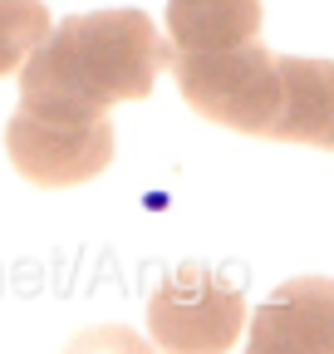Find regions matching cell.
I'll use <instances>...</instances> for the list:
<instances>
[{
  "label": "cell",
  "mask_w": 334,
  "mask_h": 354,
  "mask_svg": "<svg viewBox=\"0 0 334 354\" xmlns=\"http://www.w3.org/2000/svg\"><path fill=\"white\" fill-rule=\"evenodd\" d=\"M173 74L182 99L222 128L256 133L280 143H334V99H329V59H295L271 55L261 39H246L236 50H173Z\"/></svg>",
  "instance_id": "cell-1"
},
{
  "label": "cell",
  "mask_w": 334,
  "mask_h": 354,
  "mask_svg": "<svg viewBox=\"0 0 334 354\" xmlns=\"http://www.w3.org/2000/svg\"><path fill=\"white\" fill-rule=\"evenodd\" d=\"M173 44L143 10H89L50 25L20 59V104L99 118L123 99H148L153 79L167 69Z\"/></svg>",
  "instance_id": "cell-2"
},
{
  "label": "cell",
  "mask_w": 334,
  "mask_h": 354,
  "mask_svg": "<svg viewBox=\"0 0 334 354\" xmlns=\"http://www.w3.org/2000/svg\"><path fill=\"white\" fill-rule=\"evenodd\" d=\"M6 148L20 177L35 187H79L113 162V123L99 118H69L15 104L6 123Z\"/></svg>",
  "instance_id": "cell-3"
},
{
  "label": "cell",
  "mask_w": 334,
  "mask_h": 354,
  "mask_svg": "<svg viewBox=\"0 0 334 354\" xmlns=\"http://www.w3.org/2000/svg\"><path fill=\"white\" fill-rule=\"evenodd\" d=\"M246 300L222 286L206 266H182L148 305V330L162 349H226L241 335Z\"/></svg>",
  "instance_id": "cell-4"
},
{
  "label": "cell",
  "mask_w": 334,
  "mask_h": 354,
  "mask_svg": "<svg viewBox=\"0 0 334 354\" xmlns=\"http://www.w3.org/2000/svg\"><path fill=\"white\" fill-rule=\"evenodd\" d=\"M167 35L173 50H236L261 39V0H167Z\"/></svg>",
  "instance_id": "cell-5"
},
{
  "label": "cell",
  "mask_w": 334,
  "mask_h": 354,
  "mask_svg": "<svg viewBox=\"0 0 334 354\" xmlns=\"http://www.w3.org/2000/svg\"><path fill=\"white\" fill-rule=\"evenodd\" d=\"M261 349H329V281H295L285 286L256 320Z\"/></svg>",
  "instance_id": "cell-6"
},
{
  "label": "cell",
  "mask_w": 334,
  "mask_h": 354,
  "mask_svg": "<svg viewBox=\"0 0 334 354\" xmlns=\"http://www.w3.org/2000/svg\"><path fill=\"white\" fill-rule=\"evenodd\" d=\"M45 30H50L45 0H0V79L20 69V59L39 44Z\"/></svg>",
  "instance_id": "cell-7"
}]
</instances>
